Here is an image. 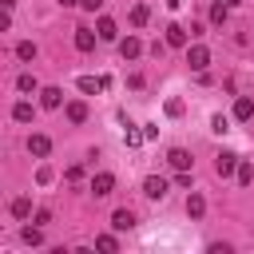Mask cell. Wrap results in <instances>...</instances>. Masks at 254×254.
<instances>
[{
	"mask_svg": "<svg viewBox=\"0 0 254 254\" xmlns=\"http://www.w3.org/2000/svg\"><path fill=\"white\" fill-rule=\"evenodd\" d=\"M238 163H242V159H238L234 151H222V155L214 159V171H218V179H226V175H238Z\"/></svg>",
	"mask_w": 254,
	"mask_h": 254,
	"instance_id": "1",
	"label": "cell"
},
{
	"mask_svg": "<svg viewBox=\"0 0 254 254\" xmlns=\"http://www.w3.org/2000/svg\"><path fill=\"white\" fill-rule=\"evenodd\" d=\"M187 64H190L194 71H206V64H210V52H206L202 44H190V48H187Z\"/></svg>",
	"mask_w": 254,
	"mask_h": 254,
	"instance_id": "2",
	"label": "cell"
},
{
	"mask_svg": "<svg viewBox=\"0 0 254 254\" xmlns=\"http://www.w3.org/2000/svg\"><path fill=\"white\" fill-rule=\"evenodd\" d=\"M167 163L175 167V171H190V151H183V147H171V155H167Z\"/></svg>",
	"mask_w": 254,
	"mask_h": 254,
	"instance_id": "3",
	"label": "cell"
},
{
	"mask_svg": "<svg viewBox=\"0 0 254 254\" xmlns=\"http://www.w3.org/2000/svg\"><path fill=\"white\" fill-rule=\"evenodd\" d=\"M111 187H115V175H111V171H99V175L91 179V190H95L99 198H103V194H111Z\"/></svg>",
	"mask_w": 254,
	"mask_h": 254,
	"instance_id": "4",
	"label": "cell"
},
{
	"mask_svg": "<svg viewBox=\"0 0 254 254\" xmlns=\"http://www.w3.org/2000/svg\"><path fill=\"white\" fill-rule=\"evenodd\" d=\"M143 194H147V198H163V194H167V179H159V175L143 179Z\"/></svg>",
	"mask_w": 254,
	"mask_h": 254,
	"instance_id": "5",
	"label": "cell"
},
{
	"mask_svg": "<svg viewBox=\"0 0 254 254\" xmlns=\"http://www.w3.org/2000/svg\"><path fill=\"white\" fill-rule=\"evenodd\" d=\"M95 40H99V32H91V28H75V48H79V52H91Z\"/></svg>",
	"mask_w": 254,
	"mask_h": 254,
	"instance_id": "6",
	"label": "cell"
},
{
	"mask_svg": "<svg viewBox=\"0 0 254 254\" xmlns=\"http://www.w3.org/2000/svg\"><path fill=\"white\" fill-rule=\"evenodd\" d=\"M167 44L171 48H187V28L183 24H167Z\"/></svg>",
	"mask_w": 254,
	"mask_h": 254,
	"instance_id": "7",
	"label": "cell"
},
{
	"mask_svg": "<svg viewBox=\"0 0 254 254\" xmlns=\"http://www.w3.org/2000/svg\"><path fill=\"white\" fill-rule=\"evenodd\" d=\"M143 52V44H139V36H127V40H119V56L123 60H135Z\"/></svg>",
	"mask_w": 254,
	"mask_h": 254,
	"instance_id": "8",
	"label": "cell"
},
{
	"mask_svg": "<svg viewBox=\"0 0 254 254\" xmlns=\"http://www.w3.org/2000/svg\"><path fill=\"white\" fill-rule=\"evenodd\" d=\"M234 119H254V99L250 95H238L234 99Z\"/></svg>",
	"mask_w": 254,
	"mask_h": 254,
	"instance_id": "9",
	"label": "cell"
},
{
	"mask_svg": "<svg viewBox=\"0 0 254 254\" xmlns=\"http://www.w3.org/2000/svg\"><path fill=\"white\" fill-rule=\"evenodd\" d=\"M28 151H32L36 159H44V155L52 151V139H48V135H32V139H28Z\"/></svg>",
	"mask_w": 254,
	"mask_h": 254,
	"instance_id": "10",
	"label": "cell"
},
{
	"mask_svg": "<svg viewBox=\"0 0 254 254\" xmlns=\"http://www.w3.org/2000/svg\"><path fill=\"white\" fill-rule=\"evenodd\" d=\"M95 32H99V40H115V36H119V28H115V20H111V16H99Z\"/></svg>",
	"mask_w": 254,
	"mask_h": 254,
	"instance_id": "11",
	"label": "cell"
},
{
	"mask_svg": "<svg viewBox=\"0 0 254 254\" xmlns=\"http://www.w3.org/2000/svg\"><path fill=\"white\" fill-rule=\"evenodd\" d=\"M75 83H79V91H87V95H95V91L107 87V79H95V75H79Z\"/></svg>",
	"mask_w": 254,
	"mask_h": 254,
	"instance_id": "12",
	"label": "cell"
},
{
	"mask_svg": "<svg viewBox=\"0 0 254 254\" xmlns=\"http://www.w3.org/2000/svg\"><path fill=\"white\" fill-rule=\"evenodd\" d=\"M64 115H67L71 123H83V119H87V103H79V99H71V103L64 107Z\"/></svg>",
	"mask_w": 254,
	"mask_h": 254,
	"instance_id": "13",
	"label": "cell"
},
{
	"mask_svg": "<svg viewBox=\"0 0 254 254\" xmlns=\"http://www.w3.org/2000/svg\"><path fill=\"white\" fill-rule=\"evenodd\" d=\"M187 214H190V218H202V214H206V198H202V194H190V198H187Z\"/></svg>",
	"mask_w": 254,
	"mask_h": 254,
	"instance_id": "14",
	"label": "cell"
},
{
	"mask_svg": "<svg viewBox=\"0 0 254 254\" xmlns=\"http://www.w3.org/2000/svg\"><path fill=\"white\" fill-rule=\"evenodd\" d=\"M111 226H115V230H131V226H135V214H131V210H115V214H111Z\"/></svg>",
	"mask_w": 254,
	"mask_h": 254,
	"instance_id": "15",
	"label": "cell"
},
{
	"mask_svg": "<svg viewBox=\"0 0 254 254\" xmlns=\"http://www.w3.org/2000/svg\"><path fill=\"white\" fill-rule=\"evenodd\" d=\"M40 95H44V99H40L44 107H60V103H64V91H60V87H44Z\"/></svg>",
	"mask_w": 254,
	"mask_h": 254,
	"instance_id": "16",
	"label": "cell"
},
{
	"mask_svg": "<svg viewBox=\"0 0 254 254\" xmlns=\"http://www.w3.org/2000/svg\"><path fill=\"white\" fill-rule=\"evenodd\" d=\"M12 119H16V123H32V103H28V99H20V103L12 107Z\"/></svg>",
	"mask_w": 254,
	"mask_h": 254,
	"instance_id": "17",
	"label": "cell"
},
{
	"mask_svg": "<svg viewBox=\"0 0 254 254\" xmlns=\"http://www.w3.org/2000/svg\"><path fill=\"white\" fill-rule=\"evenodd\" d=\"M226 12H230V4H226V0H218V4L210 8V24H226Z\"/></svg>",
	"mask_w": 254,
	"mask_h": 254,
	"instance_id": "18",
	"label": "cell"
},
{
	"mask_svg": "<svg viewBox=\"0 0 254 254\" xmlns=\"http://www.w3.org/2000/svg\"><path fill=\"white\" fill-rule=\"evenodd\" d=\"M143 139H147V135H143V131H135V127H131V123H127V127H123V143H127V147H139V143H143Z\"/></svg>",
	"mask_w": 254,
	"mask_h": 254,
	"instance_id": "19",
	"label": "cell"
},
{
	"mask_svg": "<svg viewBox=\"0 0 254 254\" xmlns=\"http://www.w3.org/2000/svg\"><path fill=\"white\" fill-rule=\"evenodd\" d=\"M147 16H151V12H147V4H135V8H131V24H135V28H143V24H147Z\"/></svg>",
	"mask_w": 254,
	"mask_h": 254,
	"instance_id": "20",
	"label": "cell"
},
{
	"mask_svg": "<svg viewBox=\"0 0 254 254\" xmlns=\"http://www.w3.org/2000/svg\"><path fill=\"white\" fill-rule=\"evenodd\" d=\"M16 87H20L24 95H28V91H40V83H36V75H28V71H24L20 79H16Z\"/></svg>",
	"mask_w": 254,
	"mask_h": 254,
	"instance_id": "21",
	"label": "cell"
},
{
	"mask_svg": "<svg viewBox=\"0 0 254 254\" xmlns=\"http://www.w3.org/2000/svg\"><path fill=\"white\" fill-rule=\"evenodd\" d=\"M238 183H242V187H250V183H254V167H250L246 159L238 163Z\"/></svg>",
	"mask_w": 254,
	"mask_h": 254,
	"instance_id": "22",
	"label": "cell"
},
{
	"mask_svg": "<svg viewBox=\"0 0 254 254\" xmlns=\"http://www.w3.org/2000/svg\"><path fill=\"white\" fill-rule=\"evenodd\" d=\"M12 214H16V218H28V214H32V202H28V198H16V202H12Z\"/></svg>",
	"mask_w": 254,
	"mask_h": 254,
	"instance_id": "23",
	"label": "cell"
},
{
	"mask_svg": "<svg viewBox=\"0 0 254 254\" xmlns=\"http://www.w3.org/2000/svg\"><path fill=\"white\" fill-rule=\"evenodd\" d=\"M24 242H28V246H40V242H44L40 226H24Z\"/></svg>",
	"mask_w": 254,
	"mask_h": 254,
	"instance_id": "24",
	"label": "cell"
},
{
	"mask_svg": "<svg viewBox=\"0 0 254 254\" xmlns=\"http://www.w3.org/2000/svg\"><path fill=\"white\" fill-rule=\"evenodd\" d=\"M95 246H99V250H119L115 234H99V238H95Z\"/></svg>",
	"mask_w": 254,
	"mask_h": 254,
	"instance_id": "25",
	"label": "cell"
},
{
	"mask_svg": "<svg viewBox=\"0 0 254 254\" xmlns=\"http://www.w3.org/2000/svg\"><path fill=\"white\" fill-rule=\"evenodd\" d=\"M210 131H218V135L230 131V119H226V115H214V119H210Z\"/></svg>",
	"mask_w": 254,
	"mask_h": 254,
	"instance_id": "26",
	"label": "cell"
},
{
	"mask_svg": "<svg viewBox=\"0 0 254 254\" xmlns=\"http://www.w3.org/2000/svg\"><path fill=\"white\" fill-rule=\"evenodd\" d=\"M16 56H20V60H32V56H36V48L24 40V44H16Z\"/></svg>",
	"mask_w": 254,
	"mask_h": 254,
	"instance_id": "27",
	"label": "cell"
},
{
	"mask_svg": "<svg viewBox=\"0 0 254 254\" xmlns=\"http://www.w3.org/2000/svg\"><path fill=\"white\" fill-rule=\"evenodd\" d=\"M167 115H183V99H167Z\"/></svg>",
	"mask_w": 254,
	"mask_h": 254,
	"instance_id": "28",
	"label": "cell"
},
{
	"mask_svg": "<svg viewBox=\"0 0 254 254\" xmlns=\"http://www.w3.org/2000/svg\"><path fill=\"white\" fill-rule=\"evenodd\" d=\"M79 4H83L87 12H95V8H103V0H79Z\"/></svg>",
	"mask_w": 254,
	"mask_h": 254,
	"instance_id": "29",
	"label": "cell"
},
{
	"mask_svg": "<svg viewBox=\"0 0 254 254\" xmlns=\"http://www.w3.org/2000/svg\"><path fill=\"white\" fill-rule=\"evenodd\" d=\"M60 4H64V8H71V4H79V0H60Z\"/></svg>",
	"mask_w": 254,
	"mask_h": 254,
	"instance_id": "30",
	"label": "cell"
},
{
	"mask_svg": "<svg viewBox=\"0 0 254 254\" xmlns=\"http://www.w3.org/2000/svg\"><path fill=\"white\" fill-rule=\"evenodd\" d=\"M226 4H230V8H234V4H242V0H226Z\"/></svg>",
	"mask_w": 254,
	"mask_h": 254,
	"instance_id": "31",
	"label": "cell"
}]
</instances>
